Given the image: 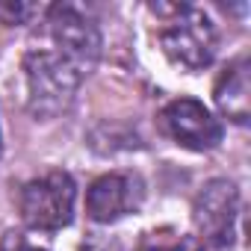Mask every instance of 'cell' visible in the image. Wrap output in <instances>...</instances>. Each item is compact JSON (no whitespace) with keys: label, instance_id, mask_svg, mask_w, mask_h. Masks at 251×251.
Instances as JSON below:
<instances>
[{"label":"cell","instance_id":"6da1fadb","mask_svg":"<svg viewBox=\"0 0 251 251\" xmlns=\"http://www.w3.org/2000/svg\"><path fill=\"white\" fill-rule=\"evenodd\" d=\"M154 12L163 18L160 48L177 68L204 71L216 59L219 36H216V27H213V21L207 18L204 9L186 6V3H180V6L177 3L175 6L157 3Z\"/></svg>","mask_w":251,"mask_h":251},{"label":"cell","instance_id":"7a4b0ae2","mask_svg":"<svg viewBox=\"0 0 251 251\" xmlns=\"http://www.w3.org/2000/svg\"><path fill=\"white\" fill-rule=\"evenodd\" d=\"M27 74V103L39 118H53L68 109L80 86V74L56 50H33L24 56Z\"/></svg>","mask_w":251,"mask_h":251},{"label":"cell","instance_id":"3957f363","mask_svg":"<svg viewBox=\"0 0 251 251\" xmlns=\"http://www.w3.org/2000/svg\"><path fill=\"white\" fill-rule=\"evenodd\" d=\"M77 186L68 172H48L33 177L18 192V213L33 230H62L74 219Z\"/></svg>","mask_w":251,"mask_h":251},{"label":"cell","instance_id":"277c9868","mask_svg":"<svg viewBox=\"0 0 251 251\" xmlns=\"http://www.w3.org/2000/svg\"><path fill=\"white\" fill-rule=\"evenodd\" d=\"M48 24H50V39L56 45V53L80 77H86L100 56V30L95 18L74 3H56L48 9Z\"/></svg>","mask_w":251,"mask_h":251},{"label":"cell","instance_id":"5b68a950","mask_svg":"<svg viewBox=\"0 0 251 251\" xmlns=\"http://www.w3.org/2000/svg\"><path fill=\"white\" fill-rule=\"evenodd\" d=\"M160 130L189 151H213L222 142V121L195 98H177L160 109Z\"/></svg>","mask_w":251,"mask_h":251},{"label":"cell","instance_id":"8992f818","mask_svg":"<svg viewBox=\"0 0 251 251\" xmlns=\"http://www.w3.org/2000/svg\"><path fill=\"white\" fill-rule=\"evenodd\" d=\"M145 198V183L133 172H109L89 183L86 189V213L92 222L109 225L121 216L136 213Z\"/></svg>","mask_w":251,"mask_h":251},{"label":"cell","instance_id":"52a82bcc","mask_svg":"<svg viewBox=\"0 0 251 251\" xmlns=\"http://www.w3.org/2000/svg\"><path fill=\"white\" fill-rule=\"evenodd\" d=\"M236 216H239V195L236 186L230 180H210L192 207V219L195 227L201 233L198 242H210V245H227L233 239V227H236Z\"/></svg>","mask_w":251,"mask_h":251},{"label":"cell","instance_id":"ba28073f","mask_svg":"<svg viewBox=\"0 0 251 251\" xmlns=\"http://www.w3.org/2000/svg\"><path fill=\"white\" fill-rule=\"evenodd\" d=\"M248 56H236L233 62H227L213 86V98L216 106L236 124L248 121V106H251V80H248Z\"/></svg>","mask_w":251,"mask_h":251},{"label":"cell","instance_id":"9c48e42d","mask_svg":"<svg viewBox=\"0 0 251 251\" xmlns=\"http://www.w3.org/2000/svg\"><path fill=\"white\" fill-rule=\"evenodd\" d=\"M136 251H201V242L195 236H186V233H177L172 227H163V230H154L148 233Z\"/></svg>","mask_w":251,"mask_h":251},{"label":"cell","instance_id":"30bf717a","mask_svg":"<svg viewBox=\"0 0 251 251\" xmlns=\"http://www.w3.org/2000/svg\"><path fill=\"white\" fill-rule=\"evenodd\" d=\"M33 15H36V6H30V3H0L3 24H27Z\"/></svg>","mask_w":251,"mask_h":251},{"label":"cell","instance_id":"8fae6325","mask_svg":"<svg viewBox=\"0 0 251 251\" xmlns=\"http://www.w3.org/2000/svg\"><path fill=\"white\" fill-rule=\"evenodd\" d=\"M3 251H48V248H42V245L30 242V239H27V236H21V233H9V236L3 239Z\"/></svg>","mask_w":251,"mask_h":251},{"label":"cell","instance_id":"7c38bea8","mask_svg":"<svg viewBox=\"0 0 251 251\" xmlns=\"http://www.w3.org/2000/svg\"><path fill=\"white\" fill-rule=\"evenodd\" d=\"M80 251H121L118 248V242H112V239H103V236H92V239H86L83 242V248Z\"/></svg>","mask_w":251,"mask_h":251}]
</instances>
